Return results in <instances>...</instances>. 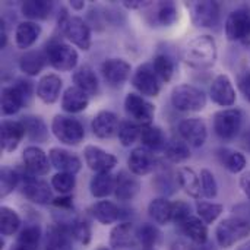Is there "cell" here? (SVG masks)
<instances>
[{"instance_id": "cell-53", "label": "cell", "mask_w": 250, "mask_h": 250, "mask_svg": "<svg viewBox=\"0 0 250 250\" xmlns=\"http://www.w3.org/2000/svg\"><path fill=\"white\" fill-rule=\"evenodd\" d=\"M239 88H240L242 94L245 95V100L250 103V72H246V73L240 75V78H239Z\"/></svg>"}, {"instance_id": "cell-43", "label": "cell", "mask_w": 250, "mask_h": 250, "mask_svg": "<svg viewBox=\"0 0 250 250\" xmlns=\"http://www.w3.org/2000/svg\"><path fill=\"white\" fill-rule=\"evenodd\" d=\"M152 67H154L157 76L163 82L171 81V78L174 75V62L168 54H157L152 62Z\"/></svg>"}, {"instance_id": "cell-21", "label": "cell", "mask_w": 250, "mask_h": 250, "mask_svg": "<svg viewBox=\"0 0 250 250\" xmlns=\"http://www.w3.org/2000/svg\"><path fill=\"white\" fill-rule=\"evenodd\" d=\"M0 138H1V149L4 152H12L18 148L23 136H26L25 127L22 122L15 120H3L0 127Z\"/></svg>"}, {"instance_id": "cell-60", "label": "cell", "mask_w": 250, "mask_h": 250, "mask_svg": "<svg viewBox=\"0 0 250 250\" xmlns=\"http://www.w3.org/2000/svg\"><path fill=\"white\" fill-rule=\"evenodd\" d=\"M70 6H72L73 9H76V10H81V9H83L85 3L81 1V0H73V1H70Z\"/></svg>"}, {"instance_id": "cell-39", "label": "cell", "mask_w": 250, "mask_h": 250, "mask_svg": "<svg viewBox=\"0 0 250 250\" xmlns=\"http://www.w3.org/2000/svg\"><path fill=\"white\" fill-rule=\"evenodd\" d=\"M92 215L94 218L107 226V224H113L119 220L120 217V208L110 201H100L92 207Z\"/></svg>"}, {"instance_id": "cell-14", "label": "cell", "mask_w": 250, "mask_h": 250, "mask_svg": "<svg viewBox=\"0 0 250 250\" xmlns=\"http://www.w3.org/2000/svg\"><path fill=\"white\" fill-rule=\"evenodd\" d=\"M83 157H85L86 166L95 173H108L117 166L116 155L108 154L107 151H104L98 146H94V145L85 146Z\"/></svg>"}, {"instance_id": "cell-9", "label": "cell", "mask_w": 250, "mask_h": 250, "mask_svg": "<svg viewBox=\"0 0 250 250\" xmlns=\"http://www.w3.org/2000/svg\"><path fill=\"white\" fill-rule=\"evenodd\" d=\"M226 35L230 41L245 45L250 44V9L240 7L233 10L226 21Z\"/></svg>"}, {"instance_id": "cell-38", "label": "cell", "mask_w": 250, "mask_h": 250, "mask_svg": "<svg viewBox=\"0 0 250 250\" xmlns=\"http://www.w3.org/2000/svg\"><path fill=\"white\" fill-rule=\"evenodd\" d=\"M22 15L28 19L40 21V19H47L53 10V1H45V0H29L23 1L21 6Z\"/></svg>"}, {"instance_id": "cell-29", "label": "cell", "mask_w": 250, "mask_h": 250, "mask_svg": "<svg viewBox=\"0 0 250 250\" xmlns=\"http://www.w3.org/2000/svg\"><path fill=\"white\" fill-rule=\"evenodd\" d=\"M139 139L144 144V148L149 149L151 152L166 149V146L168 144L164 132L158 126H154V125L141 126V136H139Z\"/></svg>"}, {"instance_id": "cell-1", "label": "cell", "mask_w": 250, "mask_h": 250, "mask_svg": "<svg viewBox=\"0 0 250 250\" xmlns=\"http://www.w3.org/2000/svg\"><path fill=\"white\" fill-rule=\"evenodd\" d=\"M217 44L215 40L209 35H198L190 40L185 50V62L195 69H208L214 66L217 60Z\"/></svg>"}, {"instance_id": "cell-26", "label": "cell", "mask_w": 250, "mask_h": 250, "mask_svg": "<svg viewBox=\"0 0 250 250\" xmlns=\"http://www.w3.org/2000/svg\"><path fill=\"white\" fill-rule=\"evenodd\" d=\"M141 189V185L136 177L129 174L127 171H120L116 176V190L114 195L119 201H132Z\"/></svg>"}, {"instance_id": "cell-11", "label": "cell", "mask_w": 250, "mask_h": 250, "mask_svg": "<svg viewBox=\"0 0 250 250\" xmlns=\"http://www.w3.org/2000/svg\"><path fill=\"white\" fill-rule=\"evenodd\" d=\"M21 179L23 182L22 193L28 201H31L32 204H37V205H48L51 202L53 193L45 182L31 176L29 173L21 174Z\"/></svg>"}, {"instance_id": "cell-54", "label": "cell", "mask_w": 250, "mask_h": 250, "mask_svg": "<svg viewBox=\"0 0 250 250\" xmlns=\"http://www.w3.org/2000/svg\"><path fill=\"white\" fill-rule=\"evenodd\" d=\"M240 188L243 190V193L248 196V199L250 201V171L245 173L240 179Z\"/></svg>"}, {"instance_id": "cell-23", "label": "cell", "mask_w": 250, "mask_h": 250, "mask_svg": "<svg viewBox=\"0 0 250 250\" xmlns=\"http://www.w3.org/2000/svg\"><path fill=\"white\" fill-rule=\"evenodd\" d=\"M63 82L57 75H45L37 85V95L45 104H53L59 100Z\"/></svg>"}, {"instance_id": "cell-25", "label": "cell", "mask_w": 250, "mask_h": 250, "mask_svg": "<svg viewBox=\"0 0 250 250\" xmlns=\"http://www.w3.org/2000/svg\"><path fill=\"white\" fill-rule=\"evenodd\" d=\"M72 234L63 226H51L45 234V250H72Z\"/></svg>"}, {"instance_id": "cell-47", "label": "cell", "mask_w": 250, "mask_h": 250, "mask_svg": "<svg viewBox=\"0 0 250 250\" xmlns=\"http://www.w3.org/2000/svg\"><path fill=\"white\" fill-rule=\"evenodd\" d=\"M223 205L214 204V202H198L196 211L198 217L205 223V224H212L223 212Z\"/></svg>"}, {"instance_id": "cell-61", "label": "cell", "mask_w": 250, "mask_h": 250, "mask_svg": "<svg viewBox=\"0 0 250 250\" xmlns=\"http://www.w3.org/2000/svg\"><path fill=\"white\" fill-rule=\"evenodd\" d=\"M236 250H250V242L248 243H245V245H242L240 248H237Z\"/></svg>"}, {"instance_id": "cell-50", "label": "cell", "mask_w": 250, "mask_h": 250, "mask_svg": "<svg viewBox=\"0 0 250 250\" xmlns=\"http://www.w3.org/2000/svg\"><path fill=\"white\" fill-rule=\"evenodd\" d=\"M201 192H202V196L208 198V199H212L217 196L218 193V185H217V180L214 177V174L204 168L201 171Z\"/></svg>"}, {"instance_id": "cell-63", "label": "cell", "mask_w": 250, "mask_h": 250, "mask_svg": "<svg viewBox=\"0 0 250 250\" xmlns=\"http://www.w3.org/2000/svg\"><path fill=\"white\" fill-rule=\"evenodd\" d=\"M148 250H155V249H148Z\"/></svg>"}, {"instance_id": "cell-34", "label": "cell", "mask_w": 250, "mask_h": 250, "mask_svg": "<svg viewBox=\"0 0 250 250\" xmlns=\"http://www.w3.org/2000/svg\"><path fill=\"white\" fill-rule=\"evenodd\" d=\"M148 214L157 224H168L173 217V204L166 198L152 199L148 205Z\"/></svg>"}, {"instance_id": "cell-62", "label": "cell", "mask_w": 250, "mask_h": 250, "mask_svg": "<svg viewBox=\"0 0 250 250\" xmlns=\"http://www.w3.org/2000/svg\"><path fill=\"white\" fill-rule=\"evenodd\" d=\"M97 250H111V249H108V248H104V246H100V248H98Z\"/></svg>"}, {"instance_id": "cell-36", "label": "cell", "mask_w": 250, "mask_h": 250, "mask_svg": "<svg viewBox=\"0 0 250 250\" xmlns=\"http://www.w3.org/2000/svg\"><path fill=\"white\" fill-rule=\"evenodd\" d=\"M26 136L29 141L32 142H45L48 138V129L44 123V120L41 117L37 116H25L21 119Z\"/></svg>"}, {"instance_id": "cell-4", "label": "cell", "mask_w": 250, "mask_h": 250, "mask_svg": "<svg viewBox=\"0 0 250 250\" xmlns=\"http://www.w3.org/2000/svg\"><path fill=\"white\" fill-rule=\"evenodd\" d=\"M60 26L64 37L83 51L89 50L91 47V29L88 23L79 16H69L66 10H63V16L60 19Z\"/></svg>"}, {"instance_id": "cell-30", "label": "cell", "mask_w": 250, "mask_h": 250, "mask_svg": "<svg viewBox=\"0 0 250 250\" xmlns=\"http://www.w3.org/2000/svg\"><path fill=\"white\" fill-rule=\"evenodd\" d=\"M45 62L47 56L44 51L31 50L19 57V69L28 76H37L42 70Z\"/></svg>"}, {"instance_id": "cell-58", "label": "cell", "mask_w": 250, "mask_h": 250, "mask_svg": "<svg viewBox=\"0 0 250 250\" xmlns=\"http://www.w3.org/2000/svg\"><path fill=\"white\" fill-rule=\"evenodd\" d=\"M242 146H243L248 152H250V127L245 130V133H243V136H242Z\"/></svg>"}, {"instance_id": "cell-10", "label": "cell", "mask_w": 250, "mask_h": 250, "mask_svg": "<svg viewBox=\"0 0 250 250\" xmlns=\"http://www.w3.org/2000/svg\"><path fill=\"white\" fill-rule=\"evenodd\" d=\"M125 110L132 122H135L139 126H148L152 125V119L155 114V107L149 101H146L144 97L138 94H127L125 98Z\"/></svg>"}, {"instance_id": "cell-24", "label": "cell", "mask_w": 250, "mask_h": 250, "mask_svg": "<svg viewBox=\"0 0 250 250\" xmlns=\"http://www.w3.org/2000/svg\"><path fill=\"white\" fill-rule=\"evenodd\" d=\"M136 229L132 223H122L116 226L110 233V245L114 249H127L133 248L136 243Z\"/></svg>"}, {"instance_id": "cell-28", "label": "cell", "mask_w": 250, "mask_h": 250, "mask_svg": "<svg viewBox=\"0 0 250 250\" xmlns=\"http://www.w3.org/2000/svg\"><path fill=\"white\" fill-rule=\"evenodd\" d=\"M40 34H41V26L37 22H32V21L21 22L15 32V41H16L18 48L21 50L29 48L31 45L35 44Z\"/></svg>"}, {"instance_id": "cell-19", "label": "cell", "mask_w": 250, "mask_h": 250, "mask_svg": "<svg viewBox=\"0 0 250 250\" xmlns=\"http://www.w3.org/2000/svg\"><path fill=\"white\" fill-rule=\"evenodd\" d=\"M120 123L122 122L119 120V117L113 111L104 110V111H100L98 114H95V117L92 119L91 127H92V132L97 138L110 139L119 133Z\"/></svg>"}, {"instance_id": "cell-2", "label": "cell", "mask_w": 250, "mask_h": 250, "mask_svg": "<svg viewBox=\"0 0 250 250\" xmlns=\"http://www.w3.org/2000/svg\"><path fill=\"white\" fill-rule=\"evenodd\" d=\"M32 95V82L18 79L13 85L1 89V111L4 116L16 114Z\"/></svg>"}, {"instance_id": "cell-15", "label": "cell", "mask_w": 250, "mask_h": 250, "mask_svg": "<svg viewBox=\"0 0 250 250\" xmlns=\"http://www.w3.org/2000/svg\"><path fill=\"white\" fill-rule=\"evenodd\" d=\"M179 133L182 139L193 148H201L208 136L207 125L201 119H185L179 125Z\"/></svg>"}, {"instance_id": "cell-52", "label": "cell", "mask_w": 250, "mask_h": 250, "mask_svg": "<svg viewBox=\"0 0 250 250\" xmlns=\"http://www.w3.org/2000/svg\"><path fill=\"white\" fill-rule=\"evenodd\" d=\"M190 215V207L189 204H186L185 201H177L173 204V217L171 221H174L176 224H183Z\"/></svg>"}, {"instance_id": "cell-46", "label": "cell", "mask_w": 250, "mask_h": 250, "mask_svg": "<svg viewBox=\"0 0 250 250\" xmlns=\"http://www.w3.org/2000/svg\"><path fill=\"white\" fill-rule=\"evenodd\" d=\"M119 139L123 146H130L141 136V126L132 120H123L119 127Z\"/></svg>"}, {"instance_id": "cell-51", "label": "cell", "mask_w": 250, "mask_h": 250, "mask_svg": "<svg viewBox=\"0 0 250 250\" xmlns=\"http://www.w3.org/2000/svg\"><path fill=\"white\" fill-rule=\"evenodd\" d=\"M69 230V233L72 234L73 239H76L79 243L82 245H88L89 240H91V229L88 226L86 221H82V220H75L69 227H66Z\"/></svg>"}, {"instance_id": "cell-8", "label": "cell", "mask_w": 250, "mask_h": 250, "mask_svg": "<svg viewBox=\"0 0 250 250\" xmlns=\"http://www.w3.org/2000/svg\"><path fill=\"white\" fill-rule=\"evenodd\" d=\"M48 63L60 72L72 70L78 63V53L73 47L62 42V41H51L45 45L44 50Z\"/></svg>"}, {"instance_id": "cell-41", "label": "cell", "mask_w": 250, "mask_h": 250, "mask_svg": "<svg viewBox=\"0 0 250 250\" xmlns=\"http://www.w3.org/2000/svg\"><path fill=\"white\" fill-rule=\"evenodd\" d=\"M21 227V218L9 207L0 208V231L3 236H12L15 234Z\"/></svg>"}, {"instance_id": "cell-49", "label": "cell", "mask_w": 250, "mask_h": 250, "mask_svg": "<svg viewBox=\"0 0 250 250\" xmlns=\"http://www.w3.org/2000/svg\"><path fill=\"white\" fill-rule=\"evenodd\" d=\"M76 179L73 174L69 173H57L51 177V186L62 195H67L75 189Z\"/></svg>"}, {"instance_id": "cell-22", "label": "cell", "mask_w": 250, "mask_h": 250, "mask_svg": "<svg viewBox=\"0 0 250 250\" xmlns=\"http://www.w3.org/2000/svg\"><path fill=\"white\" fill-rule=\"evenodd\" d=\"M48 157H50L51 166L56 170H59V173H69L75 176L82 167L81 160L75 154L62 148H51L48 152Z\"/></svg>"}, {"instance_id": "cell-16", "label": "cell", "mask_w": 250, "mask_h": 250, "mask_svg": "<svg viewBox=\"0 0 250 250\" xmlns=\"http://www.w3.org/2000/svg\"><path fill=\"white\" fill-rule=\"evenodd\" d=\"M130 64L123 59H108L101 66V73L105 82L111 86L123 85L130 76Z\"/></svg>"}, {"instance_id": "cell-56", "label": "cell", "mask_w": 250, "mask_h": 250, "mask_svg": "<svg viewBox=\"0 0 250 250\" xmlns=\"http://www.w3.org/2000/svg\"><path fill=\"white\" fill-rule=\"evenodd\" d=\"M188 250H217V249H215V246H214L212 243L207 242V243H201V245H198V243L189 245V249Z\"/></svg>"}, {"instance_id": "cell-3", "label": "cell", "mask_w": 250, "mask_h": 250, "mask_svg": "<svg viewBox=\"0 0 250 250\" xmlns=\"http://www.w3.org/2000/svg\"><path fill=\"white\" fill-rule=\"evenodd\" d=\"M171 104L174 108L186 113H196L205 108L207 95L196 86L183 83L171 91Z\"/></svg>"}, {"instance_id": "cell-6", "label": "cell", "mask_w": 250, "mask_h": 250, "mask_svg": "<svg viewBox=\"0 0 250 250\" xmlns=\"http://www.w3.org/2000/svg\"><path fill=\"white\" fill-rule=\"evenodd\" d=\"M250 234V223L243 218H227L221 221L215 230L217 242L221 248H231Z\"/></svg>"}, {"instance_id": "cell-20", "label": "cell", "mask_w": 250, "mask_h": 250, "mask_svg": "<svg viewBox=\"0 0 250 250\" xmlns=\"http://www.w3.org/2000/svg\"><path fill=\"white\" fill-rule=\"evenodd\" d=\"M22 160H23L25 171L29 173L34 177L44 176L50 170L48 158H47L45 152L41 148H38V146H28V148H25V151L22 154Z\"/></svg>"}, {"instance_id": "cell-12", "label": "cell", "mask_w": 250, "mask_h": 250, "mask_svg": "<svg viewBox=\"0 0 250 250\" xmlns=\"http://www.w3.org/2000/svg\"><path fill=\"white\" fill-rule=\"evenodd\" d=\"M192 21L196 26L212 28L220 22V4L217 1H192L189 4Z\"/></svg>"}, {"instance_id": "cell-55", "label": "cell", "mask_w": 250, "mask_h": 250, "mask_svg": "<svg viewBox=\"0 0 250 250\" xmlns=\"http://www.w3.org/2000/svg\"><path fill=\"white\" fill-rule=\"evenodd\" d=\"M123 6H126L127 9H142L146 6H151V1H123Z\"/></svg>"}, {"instance_id": "cell-59", "label": "cell", "mask_w": 250, "mask_h": 250, "mask_svg": "<svg viewBox=\"0 0 250 250\" xmlns=\"http://www.w3.org/2000/svg\"><path fill=\"white\" fill-rule=\"evenodd\" d=\"M189 249V245L186 242H176L173 243L171 246V250H188Z\"/></svg>"}, {"instance_id": "cell-42", "label": "cell", "mask_w": 250, "mask_h": 250, "mask_svg": "<svg viewBox=\"0 0 250 250\" xmlns=\"http://www.w3.org/2000/svg\"><path fill=\"white\" fill-rule=\"evenodd\" d=\"M155 19L163 26H170L179 19L177 6L173 1H160L155 10Z\"/></svg>"}, {"instance_id": "cell-13", "label": "cell", "mask_w": 250, "mask_h": 250, "mask_svg": "<svg viewBox=\"0 0 250 250\" xmlns=\"http://www.w3.org/2000/svg\"><path fill=\"white\" fill-rule=\"evenodd\" d=\"M160 78L157 76L152 64L145 63L142 66H139L132 78V83L133 86L146 97H157L160 94L161 85H160Z\"/></svg>"}, {"instance_id": "cell-57", "label": "cell", "mask_w": 250, "mask_h": 250, "mask_svg": "<svg viewBox=\"0 0 250 250\" xmlns=\"http://www.w3.org/2000/svg\"><path fill=\"white\" fill-rule=\"evenodd\" d=\"M6 45H7V32H6L4 22L1 21V28H0V47L4 48Z\"/></svg>"}, {"instance_id": "cell-33", "label": "cell", "mask_w": 250, "mask_h": 250, "mask_svg": "<svg viewBox=\"0 0 250 250\" xmlns=\"http://www.w3.org/2000/svg\"><path fill=\"white\" fill-rule=\"evenodd\" d=\"M41 230L37 224L23 229L10 250H40Z\"/></svg>"}, {"instance_id": "cell-18", "label": "cell", "mask_w": 250, "mask_h": 250, "mask_svg": "<svg viewBox=\"0 0 250 250\" xmlns=\"http://www.w3.org/2000/svg\"><path fill=\"white\" fill-rule=\"evenodd\" d=\"M211 98L221 107H231L236 103V91L227 75H218L209 89Z\"/></svg>"}, {"instance_id": "cell-31", "label": "cell", "mask_w": 250, "mask_h": 250, "mask_svg": "<svg viewBox=\"0 0 250 250\" xmlns=\"http://www.w3.org/2000/svg\"><path fill=\"white\" fill-rule=\"evenodd\" d=\"M73 82H75V86H78L79 89H82L89 97L91 95H95L98 92V88H100L98 78H97L95 72L89 66L79 67L73 73Z\"/></svg>"}, {"instance_id": "cell-32", "label": "cell", "mask_w": 250, "mask_h": 250, "mask_svg": "<svg viewBox=\"0 0 250 250\" xmlns=\"http://www.w3.org/2000/svg\"><path fill=\"white\" fill-rule=\"evenodd\" d=\"M89 189L94 198H107L116 190V176L108 173H97L91 183Z\"/></svg>"}, {"instance_id": "cell-37", "label": "cell", "mask_w": 250, "mask_h": 250, "mask_svg": "<svg viewBox=\"0 0 250 250\" xmlns=\"http://www.w3.org/2000/svg\"><path fill=\"white\" fill-rule=\"evenodd\" d=\"M177 182L185 192L192 198H201V180L199 176L189 167H182L177 170Z\"/></svg>"}, {"instance_id": "cell-27", "label": "cell", "mask_w": 250, "mask_h": 250, "mask_svg": "<svg viewBox=\"0 0 250 250\" xmlns=\"http://www.w3.org/2000/svg\"><path fill=\"white\" fill-rule=\"evenodd\" d=\"M89 104V95L78 86H69L62 97V108L67 113H81L86 110Z\"/></svg>"}, {"instance_id": "cell-17", "label": "cell", "mask_w": 250, "mask_h": 250, "mask_svg": "<svg viewBox=\"0 0 250 250\" xmlns=\"http://www.w3.org/2000/svg\"><path fill=\"white\" fill-rule=\"evenodd\" d=\"M127 166L132 174L135 176H146L157 168V158L146 148H136L130 152L127 158Z\"/></svg>"}, {"instance_id": "cell-45", "label": "cell", "mask_w": 250, "mask_h": 250, "mask_svg": "<svg viewBox=\"0 0 250 250\" xmlns=\"http://www.w3.org/2000/svg\"><path fill=\"white\" fill-rule=\"evenodd\" d=\"M19 180H21V173L9 167H3L0 170V196L6 198L7 195H10L18 186Z\"/></svg>"}, {"instance_id": "cell-48", "label": "cell", "mask_w": 250, "mask_h": 250, "mask_svg": "<svg viewBox=\"0 0 250 250\" xmlns=\"http://www.w3.org/2000/svg\"><path fill=\"white\" fill-rule=\"evenodd\" d=\"M136 236H138V240L142 243V246L145 248V250L152 249L157 242H158V237H160V233L158 230L152 226V224H142L138 231H136Z\"/></svg>"}, {"instance_id": "cell-35", "label": "cell", "mask_w": 250, "mask_h": 250, "mask_svg": "<svg viewBox=\"0 0 250 250\" xmlns=\"http://www.w3.org/2000/svg\"><path fill=\"white\" fill-rule=\"evenodd\" d=\"M180 229L185 236H188L193 243H207L208 242V229L207 224L198 218V217H189L183 224H180Z\"/></svg>"}, {"instance_id": "cell-7", "label": "cell", "mask_w": 250, "mask_h": 250, "mask_svg": "<svg viewBox=\"0 0 250 250\" xmlns=\"http://www.w3.org/2000/svg\"><path fill=\"white\" fill-rule=\"evenodd\" d=\"M243 125V113L239 108H226L214 116V130L224 141L234 139Z\"/></svg>"}, {"instance_id": "cell-5", "label": "cell", "mask_w": 250, "mask_h": 250, "mask_svg": "<svg viewBox=\"0 0 250 250\" xmlns=\"http://www.w3.org/2000/svg\"><path fill=\"white\" fill-rule=\"evenodd\" d=\"M53 135L66 145H79L85 138V129L78 119L57 114L51 122Z\"/></svg>"}, {"instance_id": "cell-44", "label": "cell", "mask_w": 250, "mask_h": 250, "mask_svg": "<svg viewBox=\"0 0 250 250\" xmlns=\"http://www.w3.org/2000/svg\"><path fill=\"white\" fill-rule=\"evenodd\" d=\"M164 155L171 161V163H182L186 161L190 157V149L189 145L185 141H171L167 144L164 149Z\"/></svg>"}, {"instance_id": "cell-40", "label": "cell", "mask_w": 250, "mask_h": 250, "mask_svg": "<svg viewBox=\"0 0 250 250\" xmlns=\"http://www.w3.org/2000/svg\"><path fill=\"white\" fill-rule=\"evenodd\" d=\"M217 157H218L220 163L230 173H240L246 167V158L240 152H236V151H231L227 148H221L217 151Z\"/></svg>"}]
</instances>
